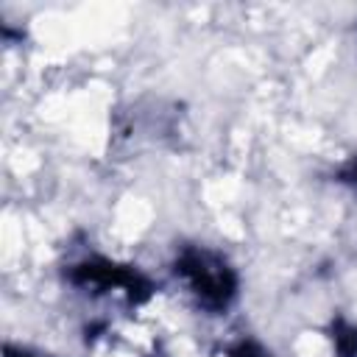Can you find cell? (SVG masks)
Masks as SVG:
<instances>
[{"mask_svg": "<svg viewBox=\"0 0 357 357\" xmlns=\"http://www.w3.org/2000/svg\"><path fill=\"white\" fill-rule=\"evenodd\" d=\"M173 268H176V276L192 293V298L209 312H223L237 296L240 282L234 268L229 265V259H223L209 248H198V245L184 248L176 257Z\"/></svg>", "mask_w": 357, "mask_h": 357, "instance_id": "obj_1", "label": "cell"}, {"mask_svg": "<svg viewBox=\"0 0 357 357\" xmlns=\"http://www.w3.org/2000/svg\"><path fill=\"white\" fill-rule=\"evenodd\" d=\"M70 282L78 284V287H89L95 293L120 290L131 301H145L153 293V284L139 271H134L128 265H114L109 259H86V262L73 265Z\"/></svg>", "mask_w": 357, "mask_h": 357, "instance_id": "obj_2", "label": "cell"}, {"mask_svg": "<svg viewBox=\"0 0 357 357\" xmlns=\"http://www.w3.org/2000/svg\"><path fill=\"white\" fill-rule=\"evenodd\" d=\"M332 340L340 357H357V329L349 326L346 321H335L332 326Z\"/></svg>", "mask_w": 357, "mask_h": 357, "instance_id": "obj_3", "label": "cell"}, {"mask_svg": "<svg viewBox=\"0 0 357 357\" xmlns=\"http://www.w3.org/2000/svg\"><path fill=\"white\" fill-rule=\"evenodd\" d=\"M226 357H271V354L254 340H240L226 351Z\"/></svg>", "mask_w": 357, "mask_h": 357, "instance_id": "obj_4", "label": "cell"}, {"mask_svg": "<svg viewBox=\"0 0 357 357\" xmlns=\"http://www.w3.org/2000/svg\"><path fill=\"white\" fill-rule=\"evenodd\" d=\"M337 178L343 181V184H351V187H357V153L343 165V170L337 173Z\"/></svg>", "mask_w": 357, "mask_h": 357, "instance_id": "obj_5", "label": "cell"}, {"mask_svg": "<svg viewBox=\"0 0 357 357\" xmlns=\"http://www.w3.org/2000/svg\"><path fill=\"white\" fill-rule=\"evenodd\" d=\"M6 357H33V354H28V351H17L14 346H6Z\"/></svg>", "mask_w": 357, "mask_h": 357, "instance_id": "obj_6", "label": "cell"}]
</instances>
